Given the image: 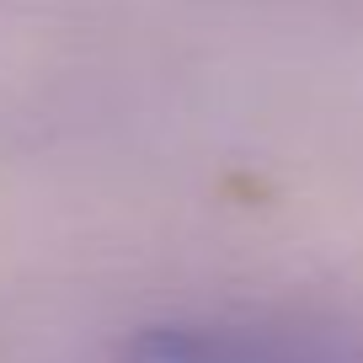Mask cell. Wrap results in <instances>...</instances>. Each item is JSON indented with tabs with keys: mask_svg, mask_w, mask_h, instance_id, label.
Returning a JSON list of instances; mask_svg holds the SVG:
<instances>
[{
	"mask_svg": "<svg viewBox=\"0 0 363 363\" xmlns=\"http://www.w3.org/2000/svg\"><path fill=\"white\" fill-rule=\"evenodd\" d=\"M123 363H363V337L331 320L267 310L171 315L134 331Z\"/></svg>",
	"mask_w": 363,
	"mask_h": 363,
	"instance_id": "6da1fadb",
	"label": "cell"
}]
</instances>
